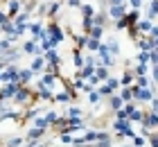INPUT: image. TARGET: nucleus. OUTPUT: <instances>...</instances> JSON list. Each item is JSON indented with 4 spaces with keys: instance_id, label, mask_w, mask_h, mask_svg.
Listing matches in <instances>:
<instances>
[{
    "instance_id": "3",
    "label": "nucleus",
    "mask_w": 158,
    "mask_h": 147,
    "mask_svg": "<svg viewBox=\"0 0 158 147\" xmlns=\"http://www.w3.org/2000/svg\"><path fill=\"white\" fill-rule=\"evenodd\" d=\"M131 88H133V97L138 102H152L154 100V91H152V88H138L135 84Z\"/></svg>"
},
{
    "instance_id": "36",
    "label": "nucleus",
    "mask_w": 158,
    "mask_h": 147,
    "mask_svg": "<svg viewBox=\"0 0 158 147\" xmlns=\"http://www.w3.org/2000/svg\"><path fill=\"white\" fill-rule=\"evenodd\" d=\"M36 118H39V111L36 109H30V111L23 115V120H36Z\"/></svg>"
},
{
    "instance_id": "44",
    "label": "nucleus",
    "mask_w": 158,
    "mask_h": 147,
    "mask_svg": "<svg viewBox=\"0 0 158 147\" xmlns=\"http://www.w3.org/2000/svg\"><path fill=\"white\" fill-rule=\"evenodd\" d=\"M75 41H77V50H79V48H84V45H86V41H88V36H77Z\"/></svg>"
},
{
    "instance_id": "6",
    "label": "nucleus",
    "mask_w": 158,
    "mask_h": 147,
    "mask_svg": "<svg viewBox=\"0 0 158 147\" xmlns=\"http://www.w3.org/2000/svg\"><path fill=\"white\" fill-rule=\"evenodd\" d=\"M36 97L39 100H54V93H52V88H48L45 84L36 82Z\"/></svg>"
},
{
    "instance_id": "30",
    "label": "nucleus",
    "mask_w": 158,
    "mask_h": 147,
    "mask_svg": "<svg viewBox=\"0 0 158 147\" xmlns=\"http://www.w3.org/2000/svg\"><path fill=\"white\" fill-rule=\"evenodd\" d=\"M81 14H84V18H93V16H95V7H93V5H84Z\"/></svg>"
},
{
    "instance_id": "25",
    "label": "nucleus",
    "mask_w": 158,
    "mask_h": 147,
    "mask_svg": "<svg viewBox=\"0 0 158 147\" xmlns=\"http://www.w3.org/2000/svg\"><path fill=\"white\" fill-rule=\"evenodd\" d=\"M34 127H36V129H41V131H45V129L50 127V122L45 120V115H39L36 120H34Z\"/></svg>"
},
{
    "instance_id": "10",
    "label": "nucleus",
    "mask_w": 158,
    "mask_h": 147,
    "mask_svg": "<svg viewBox=\"0 0 158 147\" xmlns=\"http://www.w3.org/2000/svg\"><path fill=\"white\" fill-rule=\"evenodd\" d=\"M142 127H147L149 131L156 129V127H158V113H154V111H152V113H147V115H145V120H142Z\"/></svg>"
},
{
    "instance_id": "50",
    "label": "nucleus",
    "mask_w": 158,
    "mask_h": 147,
    "mask_svg": "<svg viewBox=\"0 0 158 147\" xmlns=\"http://www.w3.org/2000/svg\"><path fill=\"white\" fill-rule=\"evenodd\" d=\"M152 111H154V113H158V100H156V97L152 100Z\"/></svg>"
},
{
    "instance_id": "15",
    "label": "nucleus",
    "mask_w": 158,
    "mask_h": 147,
    "mask_svg": "<svg viewBox=\"0 0 158 147\" xmlns=\"http://www.w3.org/2000/svg\"><path fill=\"white\" fill-rule=\"evenodd\" d=\"M30 68H32L34 72H36V70H43V68H45V54H39V57H34V59H32V66H30Z\"/></svg>"
},
{
    "instance_id": "41",
    "label": "nucleus",
    "mask_w": 158,
    "mask_h": 147,
    "mask_svg": "<svg viewBox=\"0 0 158 147\" xmlns=\"http://www.w3.org/2000/svg\"><path fill=\"white\" fill-rule=\"evenodd\" d=\"M99 95H109V97H111V95H113L111 86H109V84H102V86H99Z\"/></svg>"
},
{
    "instance_id": "2",
    "label": "nucleus",
    "mask_w": 158,
    "mask_h": 147,
    "mask_svg": "<svg viewBox=\"0 0 158 147\" xmlns=\"http://www.w3.org/2000/svg\"><path fill=\"white\" fill-rule=\"evenodd\" d=\"M18 88H20V84H5V86H0V102L14 100L16 93H18Z\"/></svg>"
},
{
    "instance_id": "16",
    "label": "nucleus",
    "mask_w": 158,
    "mask_h": 147,
    "mask_svg": "<svg viewBox=\"0 0 158 147\" xmlns=\"http://www.w3.org/2000/svg\"><path fill=\"white\" fill-rule=\"evenodd\" d=\"M43 136H45V131H41V129H36V127H34V129H30V134L25 136V141H30V143H36V141H41Z\"/></svg>"
},
{
    "instance_id": "26",
    "label": "nucleus",
    "mask_w": 158,
    "mask_h": 147,
    "mask_svg": "<svg viewBox=\"0 0 158 147\" xmlns=\"http://www.w3.org/2000/svg\"><path fill=\"white\" fill-rule=\"evenodd\" d=\"M106 48H109V52H111L113 57H115V54H120V43H118L115 39H111L109 43H106Z\"/></svg>"
},
{
    "instance_id": "8",
    "label": "nucleus",
    "mask_w": 158,
    "mask_h": 147,
    "mask_svg": "<svg viewBox=\"0 0 158 147\" xmlns=\"http://www.w3.org/2000/svg\"><path fill=\"white\" fill-rule=\"evenodd\" d=\"M109 16L115 18V20H122L127 16V5H118V7H109Z\"/></svg>"
},
{
    "instance_id": "52",
    "label": "nucleus",
    "mask_w": 158,
    "mask_h": 147,
    "mask_svg": "<svg viewBox=\"0 0 158 147\" xmlns=\"http://www.w3.org/2000/svg\"><path fill=\"white\" fill-rule=\"evenodd\" d=\"M25 147H45L43 143H30V145H25Z\"/></svg>"
},
{
    "instance_id": "43",
    "label": "nucleus",
    "mask_w": 158,
    "mask_h": 147,
    "mask_svg": "<svg viewBox=\"0 0 158 147\" xmlns=\"http://www.w3.org/2000/svg\"><path fill=\"white\" fill-rule=\"evenodd\" d=\"M68 7L70 9H79V7H84V2L81 0H68Z\"/></svg>"
},
{
    "instance_id": "34",
    "label": "nucleus",
    "mask_w": 158,
    "mask_h": 147,
    "mask_svg": "<svg viewBox=\"0 0 158 147\" xmlns=\"http://www.w3.org/2000/svg\"><path fill=\"white\" fill-rule=\"evenodd\" d=\"M81 106H70L68 109V118H81Z\"/></svg>"
},
{
    "instance_id": "9",
    "label": "nucleus",
    "mask_w": 158,
    "mask_h": 147,
    "mask_svg": "<svg viewBox=\"0 0 158 147\" xmlns=\"http://www.w3.org/2000/svg\"><path fill=\"white\" fill-rule=\"evenodd\" d=\"M133 77H135V72H133L131 68H127L124 72H122V77H120V86H122V88L133 86Z\"/></svg>"
},
{
    "instance_id": "27",
    "label": "nucleus",
    "mask_w": 158,
    "mask_h": 147,
    "mask_svg": "<svg viewBox=\"0 0 158 147\" xmlns=\"http://www.w3.org/2000/svg\"><path fill=\"white\" fill-rule=\"evenodd\" d=\"M129 120H131V122H142V120H145V111L135 109V111H133L131 115H129Z\"/></svg>"
},
{
    "instance_id": "1",
    "label": "nucleus",
    "mask_w": 158,
    "mask_h": 147,
    "mask_svg": "<svg viewBox=\"0 0 158 147\" xmlns=\"http://www.w3.org/2000/svg\"><path fill=\"white\" fill-rule=\"evenodd\" d=\"M48 36H50V45H52V50H54L63 41V27L59 23H50L48 25Z\"/></svg>"
},
{
    "instance_id": "38",
    "label": "nucleus",
    "mask_w": 158,
    "mask_h": 147,
    "mask_svg": "<svg viewBox=\"0 0 158 147\" xmlns=\"http://www.w3.org/2000/svg\"><path fill=\"white\" fill-rule=\"evenodd\" d=\"M45 120H48L50 124H56V120H59V115H56L54 111H48V113H45Z\"/></svg>"
},
{
    "instance_id": "23",
    "label": "nucleus",
    "mask_w": 158,
    "mask_h": 147,
    "mask_svg": "<svg viewBox=\"0 0 158 147\" xmlns=\"http://www.w3.org/2000/svg\"><path fill=\"white\" fill-rule=\"evenodd\" d=\"M156 14H158V0H152V2H149V7H147V18L154 20Z\"/></svg>"
},
{
    "instance_id": "19",
    "label": "nucleus",
    "mask_w": 158,
    "mask_h": 147,
    "mask_svg": "<svg viewBox=\"0 0 158 147\" xmlns=\"http://www.w3.org/2000/svg\"><path fill=\"white\" fill-rule=\"evenodd\" d=\"M95 77L99 79V82L106 84V82L111 79V77H109V68H104V66H97V68H95Z\"/></svg>"
},
{
    "instance_id": "39",
    "label": "nucleus",
    "mask_w": 158,
    "mask_h": 147,
    "mask_svg": "<svg viewBox=\"0 0 158 147\" xmlns=\"http://www.w3.org/2000/svg\"><path fill=\"white\" fill-rule=\"evenodd\" d=\"M147 70H149V66H145V63H138V66H135V75H147Z\"/></svg>"
},
{
    "instance_id": "14",
    "label": "nucleus",
    "mask_w": 158,
    "mask_h": 147,
    "mask_svg": "<svg viewBox=\"0 0 158 147\" xmlns=\"http://www.w3.org/2000/svg\"><path fill=\"white\" fill-rule=\"evenodd\" d=\"M109 106L113 109V111H120V109H124V102H122V97H120V95H115V93H113L111 97H109Z\"/></svg>"
},
{
    "instance_id": "45",
    "label": "nucleus",
    "mask_w": 158,
    "mask_h": 147,
    "mask_svg": "<svg viewBox=\"0 0 158 147\" xmlns=\"http://www.w3.org/2000/svg\"><path fill=\"white\" fill-rule=\"evenodd\" d=\"M149 143H152V147H158V134H149Z\"/></svg>"
},
{
    "instance_id": "53",
    "label": "nucleus",
    "mask_w": 158,
    "mask_h": 147,
    "mask_svg": "<svg viewBox=\"0 0 158 147\" xmlns=\"http://www.w3.org/2000/svg\"><path fill=\"white\" fill-rule=\"evenodd\" d=\"M124 147H133V145H124Z\"/></svg>"
},
{
    "instance_id": "46",
    "label": "nucleus",
    "mask_w": 158,
    "mask_h": 147,
    "mask_svg": "<svg viewBox=\"0 0 158 147\" xmlns=\"http://www.w3.org/2000/svg\"><path fill=\"white\" fill-rule=\"evenodd\" d=\"M129 2H131V7H133L135 11H138L140 7H142V2H145V0H129Z\"/></svg>"
},
{
    "instance_id": "32",
    "label": "nucleus",
    "mask_w": 158,
    "mask_h": 147,
    "mask_svg": "<svg viewBox=\"0 0 158 147\" xmlns=\"http://www.w3.org/2000/svg\"><path fill=\"white\" fill-rule=\"evenodd\" d=\"M135 59H138V63H145V66H149V61H152V52H140Z\"/></svg>"
},
{
    "instance_id": "12",
    "label": "nucleus",
    "mask_w": 158,
    "mask_h": 147,
    "mask_svg": "<svg viewBox=\"0 0 158 147\" xmlns=\"http://www.w3.org/2000/svg\"><path fill=\"white\" fill-rule=\"evenodd\" d=\"M135 27H138V32H142L145 36H149V32H152V27H154V20H149V18H142V20H140V23L135 25Z\"/></svg>"
},
{
    "instance_id": "5",
    "label": "nucleus",
    "mask_w": 158,
    "mask_h": 147,
    "mask_svg": "<svg viewBox=\"0 0 158 147\" xmlns=\"http://www.w3.org/2000/svg\"><path fill=\"white\" fill-rule=\"evenodd\" d=\"M99 57H102V63L99 66H104V68H113V66H115V57L109 52V48H106L104 43H102V48H99Z\"/></svg>"
},
{
    "instance_id": "51",
    "label": "nucleus",
    "mask_w": 158,
    "mask_h": 147,
    "mask_svg": "<svg viewBox=\"0 0 158 147\" xmlns=\"http://www.w3.org/2000/svg\"><path fill=\"white\" fill-rule=\"evenodd\" d=\"M111 7H118V5H124V0H109Z\"/></svg>"
},
{
    "instance_id": "22",
    "label": "nucleus",
    "mask_w": 158,
    "mask_h": 147,
    "mask_svg": "<svg viewBox=\"0 0 158 147\" xmlns=\"http://www.w3.org/2000/svg\"><path fill=\"white\" fill-rule=\"evenodd\" d=\"M106 16H109V14H95V16H93V27H104Z\"/></svg>"
},
{
    "instance_id": "35",
    "label": "nucleus",
    "mask_w": 158,
    "mask_h": 147,
    "mask_svg": "<svg viewBox=\"0 0 158 147\" xmlns=\"http://www.w3.org/2000/svg\"><path fill=\"white\" fill-rule=\"evenodd\" d=\"M102 34H104V27H93L88 36H90V39H97V41H99V39H102Z\"/></svg>"
},
{
    "instance_id": "4",
    "label": "nucleus",
    "mask_w": 158,
    "mask_h": 147,
    "mask_svg": "<svg viewBox=\"0 0 158 147\" xmlns=\"http://www.w3.org/2000/svg\"><path fill=\"white\" fill-rule=\"evenodd\" d=\"M36 95H32V91L27 86H20L18 88V93H16V97H14V102H18V104H27V102H32Z\"/></svg>"
},
{
    "instance_id": "31",
    "label": "nucleus",
    "mask_w": 158,
    "mask_h": 147,
    "mask_svg": "<svg viewBox=\"0 0 158 147\" xmlns=\"http://www.w3.org/2000/svg\"><path fill=\"white\" fill-rule=\"evenodd\" d=\"M99 100H102L99 91H95V88H93V91L88 93V102H90V104H99Z\"/></svg>"
},
{
    "instance_id": "20",
    "label": "nucleus",
    "mask_w": 158,
    "mask_h": 147,
    "mask_svg": "<svg viewBox=\"0 0 158 147\" xmlns=\"http://www.w3.org/2000/svg\"><path fill=\"white\" fill-rule=\"evenodd\" d=\"M73 66H75V68H77V70H81V68H84V66H86V61H84V57H81V54H79V50H77V48L73 50Z\"/></svg>"
},
{
    "instance_id": "21",
    "label": "nucleus",
    "mask_w": 158,
    "mask_h": 147,
    "mask_svg": "<svg viewBox=\"0 0 158 147\" xmlns=\"http://www.w3.org/2000/svg\"><path fill=\"white\" fill-rule=\"evenodd\" d=\"M118 95L122 97V102H124V104H129V102L133 100V88H131V86H127V88H122Z\"/></svg>"
},
{
    "instance_id": "33",
    "label": "nucleus",
    "mask_w": 158,
    "mask_h": 147,
    "mask_svg": "<svg viewBox=\"0 0 158 147\" xmlns=\"http://www.w3.org/2000/svg\"><path fill=\"white\" fill-rule=\"evenodd\" d=\"M11 45H14V43H11L9 39H2V41H0V54L9 52V50H11Z\"/></svg>"
},
{
    "instance_id": "29",
    "label": "nucleus",
    "mask_w": 158,
    "mask_h": 147,
    "mask_svg": "<svg viewBox=\"0 0 158 147\" xmlns=\"http://www.w3.org/2000/svg\"><path fill=\"white\" fill-rule=\"evenodd\" d=\"M61 11V2L56 0V2H50V7H48V16H54V14H59Z\"/></svg>"
},
{
    "instance_id": "18",
    "label": "nucleus",
    "mask_w": 158,
    "mask_h": 147,
    "mask_svg": "<svg viewBox=\"0 0 158 147\" xmlns=\"http://www.w3.org/2000/svg\"><path fill=\"white\" fill-rule=\"evenodd\" d=\"M138 79H135V86L138 88H152V77L149 75H135Z\"/></svg>"
},
{
    "instance_id": "47",
    "label": "nucleus",
    "mask_w": 158,
    "mask_h": 147,
    "mask_svg": "<svg viewBox=\"0 0 158 147\" xmlns=\"http://www.w3.org/2000/svg\"><path fill=\"white\" fill-rule=\"evenodd\" d=\"M73 134H61V143H73Z\"/></svg>"
},
{
    "instance_id": "13",
    "label": "nucleus",
    "mask_w": 158,
    "mask_h": 147,
    "mask_svg": "<svg viewBox=\"0 0 158 147\" xmlns=\"http://www.w3.org/2000/svg\"><path fill=\"white\" fill-rule=\"evenodd\" d=\"M20 0H9V2H7V11H9V16L11 18H16L18 16V11H20Z\"/></svg>"
},
{
    "instance_id": "17",
    "label": "nucleus",
    "mask_w": 158,
    "mask_h": 147,
    "mask_svg": "<svg viewBox=\"0 0 158 147\" xmlns=\"http://www.w3.org/2000/svg\"><path fill=\"white\" fill-rule=\"evenodd\" d=\"M45 61H48L50 66H59V63H61V57H59L56 50H50V52H45Z\"/></svg>"
},
{
    "instance_id": "42",
    "label": "nucleus",
    "mask_w": 158,
    "mask_h": 147,
    "mask_svg": "<svg viewBox=\"0 0 158 147\" xmlns=\"http://www.w3.org/2000/svg\"><path fill=\"white\" fill-rule=\"evenodd\" d=\"M113 143V138H106V141H97V143H93V147H111Z\"/></svg>"
},
{
    "instance_id": "24",
    "label": "nucleus",
    "mask_w": 158,
    "mask_h": 147,
    "mask_svg": "<svg viewBox=\"0 0 158 147\" xmlns=\"http://www.w3.org/2000/svg\"><path fill=\"white\" fill-rule=\"evenodd\" d=\"M86 48H88L90 52H99V48H102V43H99L97 39H90V36H88V41H86Z\"/></svg>"
},
{
    "instance_id": "37",
    "label": "nucleus",
    "mask_w": 158,
    "mask_h": 147,
    "mask_svg": "<svg viewBox=\"0 0 158 147\" xmlns=\"http://www.w3.org/2000/svg\"><path fill=\"white\" fill-rule=\"evenodd\" d=\"M147 138L145 136H133V147H145Z\"/></svg>"
},
{
    "instance_id": "40",
    "label": "nucleus",
    "mask_w": 158,
    "mask_h": 147,
    "mask_svg": "<svg viewBox=\"0 0 158 147\" xmlns=\"http://www.w3.org/2000/svg\"><path fill=\"white\" fill-rule=\"evenodd\" d=\"M106 84H109V86H111V91L115 93L118 88H120V79H115V77H111V79H109V82H106Z\"/></svg>"
},
{
    "instance_id": "54",
    "label": "nucleus",
    "mask_w": 158,
    "mask_h": 147,
    "mask_svg": "<svg viewBox=\"0 0 158 147\" xmlns=\"http://www.w3.org/2000/svg\"><path fill=\"white\" fill-rule=\"evenodd\" d=\"M0 32H2V25H0Z\"/></svg>"
},
{
    "instance_id": "49",
    "label": "nucleus",
    "mask_w": 158,
    "mask_h": 147,
    "mask_svg": "<svg viewBox=\"0 0 158 147\" xmlns=\"http://www.w3.org/2000/svg\"><path fill=\"white\" fill-rule=\"evenodd\" d=\"M149 36H152V39H158V27H156V25L152 27V32H149Z\"/></svg>"
},
{
    "instance_id": "11",
    "label": "nucleus",
    "mask_w": 158,
    "mask_h": 147,
    "mask_svg": "<svg viewBox=\"0 0 158 147\" xmlns=\"http://www.w3.org/2000/svg\"><path fill=\"white\" fill-rule=\"evenodd\" d=\"M41 84H45L48 88H52V91H56V77H54V72H45L41 79H39Z\"/></svg>"
},
{
    "instance_id": "48",
    "label": "nucleus",
    "mask_w": 158,
    "mask_h": 147,
    "mask_svg": "<svg viewBox=\"0 0 158 147\" xmlns=\"http://www.w3.org/2000/svg\"><path fill=\"white\" fill-rule=\"evenodd\" d=\"M152 79L158 84V66H152Z\"/></svg>"
},
{
    "instance_id": "28",
    "label": "nucleus",
    "mask_w": 158,
    "mask_h": 147,
    "mask_svg": "<svg viewBox=\"0 0 158 147\" xmlns=\"http://www.w3.org/2000/svg\"><path fill=\"white\" fill-rule=\"evenodd\" d=\"M23 143H25V138L16 136V138H9V141H7V147H23Z\"/></svg>"
},
{
    "instance_id": "7",
    "label": "nucleus",
    "mask_w": 158,
    "mask_h": 147,
    "mask_svg": "<svg viewBox=\"0 0 158 147\" xmlns=\"http://www.w3.org/2000/svg\"><path fill=\"white\" fill-rule=\"evenodd\" d=\"M32 77H34V70L32 68H20L18 70V84L20 86H27L32 82Z\"/></svg>"
}]
</instances>
